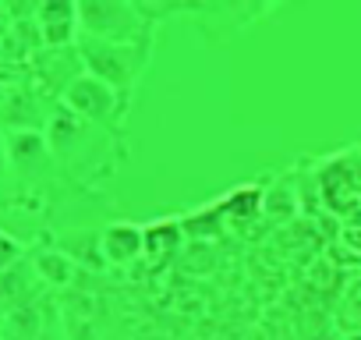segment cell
I'll use <instances>...</instances> for the list:
<instances>
[{"label": "cell", "instance_id": "6da1fadb", "mask_svg": "<svg viewBox=\"0 0 361 340\" xmlns=\"http://www.w3.org/2000/svg\"><path fill=\"white\" fill-rule=\"evenodd\" d=\"M75 47H78V57H82L85 75L106 82L110 89H117L131 103V92L138 85V75L145 71L152 40H145V43H106V40L78 36Z\"/></svg>", "mask_w": 361, "mask_h": 340}, {"label": "cell", "instance_id": "7a4b0ae2", "mask_svg": "<svg viewBox=\"0 0 361 340\" xmlns=\"http://www.w3.org/2000/svg\"><path fill=\"white\" fill-rule=\"evenodd\" d=\"M82 36L106 43H145L152 40V25L145 22V8L138 4H78Z\"/></svg>", "mask_w": 361, "mask_h": 340}, {"label": "cell", "instance_id": "3957f363", "mask_svg": "<svg viewBox=\"0 0 361 340\" xmlns=\"http://www.w3.org/2000/svg\"><path fill=\"white\" fill-rule=\"evenodd\" d=\"M61 103H64L75 117H82L85 124L103 128V131H117V128L124 124V114H128V99H124L117 89H110L106 82L92 78V75H78V78L64 89Z\"/></svg>", "mask_w": 361, "mask_h": 340}, {"label": "cell", "instance_id": "277c9868", "mask_svg": "<svg viewBox=\"0 0 361 340\" xmlns=\"http://www.w3.org/2000/svg\"><path fill=\"white\" fill-rule=\"evenodd\" d=\"M36 29H39V40L50 47V50H64V47H75L78 36H82V25H78V4H39L36 8Z\"/></svg>", "mask_w": 361, "mask_h": 340}, {"label": "cell", "instance_id": "5b68a950", "mask_svg": "<svg viewBox=\"0 0 361 340\" xmlns=\"http://www.w3.org/2000/svg\"><path fill=\"white\" fill-rule=\"evenodd\" d=\"M8 156H11V170L22 178H36L39 174V163H50V142L47 135H39L36 128L25 131H8Z\"/></svg>", "mask_w": 361, "mask_h": 340}, {"label": "cell", "instance_id": "8992f818", "mask_svg": "<svg viewBox=\"0 0 361 340\" xmlns=\"http://www.w3.org/2000/svg\"><path fill=\"white\" fill-rule=\"evenodd\" d=\"M142 238H145V234H142L138 227H131V224H114V227H106V234H103V255H106L110 262H128V259L138 255Z\"/></svg>", "mask_w": 361, "mask_h": 340}, {"label": "cell", "instance_id": "52a82bcc", "mask_svg": "<svg viewBox=\"0 0 361 340\" xmlns=\"http://www.w3.org/2000/svg\"><path fill=\"white\" fill-rule=\"evenodd\" d=\"M32 266H36V273H39L43 284H57V287L71 284V273H75V262L64 252H36L32 255Z\"/></svg>", "mask_w": 361, "mask_h": 340}, {"label": "cell", "instance_id": "ba28073f", "mask_svg": "<svg viewBox=\"0 0 361 340\" xmlns=\"http://www.w3.org/2000/svg\"><path fill=\"white\" fill-rule=\"evenodd\" d=\"M18 255H22V245H18L15 238H8L4 231H0V277H4V273L18 262Z\"/></svg>", "mask_w": 361, "mask_h": 340}, {"label": "cell", "instance_id": "9c48e42d", "mask_svg": "<svg viewBox=\"0 0 361 340\" xmlns=\"http://www.w3.org/2000/svg\"><path fill=\"white\" fill-rule=\"evenodd\" d=\"M8 174H11V156H8V135L0 131V185L8 181Z\"/></svg>", "mask_w": 361, "mask_h": 340}]
</instances>
